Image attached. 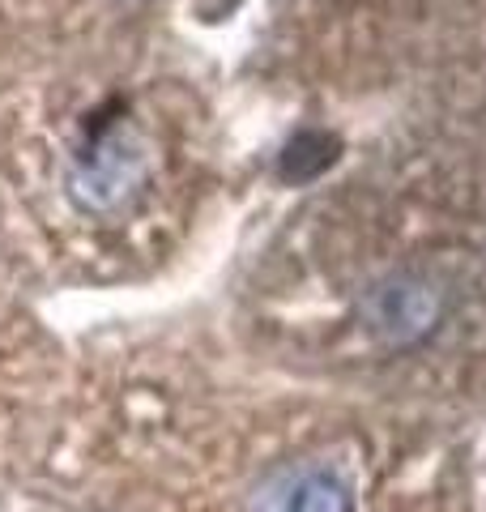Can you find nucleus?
Wrapping results in <instances>:
<instances>
[{"instance_id": "4", "label": "nucleus", "mask_w": 486, "mask_h": 512, "mask_svg": "<svg viewBox=\"0 0 486 512\" xmlns=\"http://www.w3.org/2000/svg\"><path fill=\"white\" fill-rule=\"evenodd\" d=\"M337 154H342V141L333 133H324V128H299L278 154V175L286 184H307L320 171H329L337 163Z\"/></svg>"}, {"instance_id": "1", "label": "nucleus", "mask_w": 486, "mask_h": 512, "mask_svg": "<svg viewBox=\"0 0 486 512\" xmlns=\"http://www.w3.org/2000/svg\"><path fill=\"white\" fill-rule=\"evenodd\" d=\"M154 158L145 133L116 111V116H90L81 124L69 158H64V197L81 218H124L137 210L150 184Z\"/></svg>"}, {"instance_id": "3", "label": "nucleus", "mask_w": 486, "mask_h": 512, "mask_svg": "<svg viewBox=\"0 0 486 512\" xmlns=\"http://www.w3.org/2000/svg\"><path fill=\"white\" fill-rule=\"evenodd\" d=\"M248 512H354L342 474L316 461H286L248 495Z\"/></svg>"}, {"instance_id": "2", "label": "nucleus", "mask_w": 486, "mask_h": 512, "mask_svg": "<svg viewBox=\"0 0 486 512\" xmlns=\"http://www.w3.org/2000/svg\"><path fill=\"white\" fill-rule=\"evenodd\" d=\"M448 316V291L427 269H393L376 278L359 299V320L367 338L384 350L423 346Z\"/></svg>"}]
</instances>
